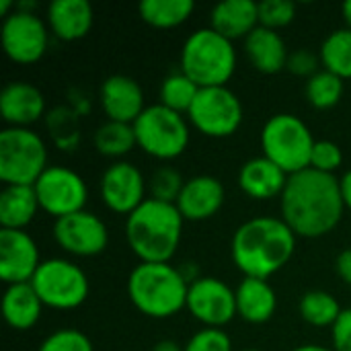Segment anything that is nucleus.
Listing matches in <instances>:
<instances>
[{
	"mask_svg": "<svg viewBox=\"0 0 351 351\" xmlns=\"http://www.w3.org/2000/svg\"><path fill=\"white\" fill-rule=\"evenodd\" d=\"M296 239L294 230L282 218H251L234 230L230 257L245 278L269 280L294 257Z\"/></svg>",
	"mask_w": 351,
	"mask_h": 351,
	"instance_id": "2",
	"label": "nucleus"
},
{
	"mask_svg": "<svg viewBox=\"0 0 351 351\" xmlns=\"http://www.w3.org/2000/svg\"><path fill=\"white\" fill-rule=\"evenodd\" d=\"M280 206L282 220L302 239H321L333 232L346 212L339 179L315 169L290 175Z\"/></svg>",
	"mask_w": 351,
	"mask_h": 351,
	"instance_id": "1",
	"label": "nucleus"
},
{
	"mask_svg": "<svg viewBox=\"0 0 351 351\" xmlns=\"http://www.w3.org/2000/svg\"><path fill=\"white\" fill-rule=\"evenodd\" d=\"M0 41L10 62L29 66L45 56L49 45V27L33 10L14 8L12 14L2 19Z\"/></svg>",
	"mask_w": 351,
	"mask_h": 351,
	"instance_id": "11",
	"label": "nucleus"
},
{
	"mask_svg": "<svg viewBox=\"0 0 351 351\" xmlns=\"http://www.w3.org/2000/svg\"><path fill=\"white\" fill-rule=\"evenodd\" d=\"M93 144L97 152L107 158H121L138 146L134 125L119 121H105L99 125L93 136Z\"/></svg>",
	"mask_w": 351,
	"mask_h": 351,
	"instance_id": "29",
	"label": "nucleus"
},
{
	"mask_svg": "<svg viewBox=\"0 0 351 351\" xmlns=\"http://www.w3.org/2000/svg\"><path fill=\"white\" fill-rule=\"evenodd\" d=\"M290 175L284 173L276 162L269 158L255 156L249 158L239 171V187L241 191L257 202H267L274 197H282Z\"/></svg>",
	"mask_w": 351,
	"mask_h": 351,
	"instance_id": "20",
	"label": "nucleus"
},
{
	"mask_svg": "<svg viewBox=\"0 0 351 351\" xmlns=\"http://www.w3.org/2000/svg\"><path fill=\"white\" fill-rule=\"evenodd\" d=\"M95 12L88 0H53L47 6L45 23L60 41H78L88 35Z\"/></svg>",
	"mask_w": 351,
	"mask_h": 351,
	"instance_id": "21",
	"label": "nucleus"
},
{
	"mask_svg": "<svg viewBox=\"0 0 351 351\" xmlns=\"http://www.w3.org/2000/svg\"><path fill=\"white\" fill-rule=\"evenodd\" d=\"M43 313V302L33 290L31 282L6 286L2 296V315L8 327L16 331L33 329Z\"/></svg>",
	"mask_w": 351,
	"mask_h": 351,
	"instance_id": "25",
	"label": "nucleus"
},
{
	"mask_svg": "<svg viewBox=\"0 0 351 351\" xmlns=\"http://www.w3.org/2000/svg\"><path fill=\"white\" fill-rule=\"evenodd\" d=\"M183 222L175 204L148 197L125 218V241L140 263H169L181 245Z\"/></svg>",
	"mask_w": 351,
	"mask_h": 351,
	"instance_id": "3",
	"label": "nucleus"
},
{
	"mask_svg": "<svg viewBox=\"0 0 351 351\" xmlns=\"http://www.w3.org/2000/svg\"><path fill=\"white\" fill-rule=\"evenodd\" d=\"M298 311H300V317H302L304 323H308L313 327H319V329H325V327L335 325V321L339 319L343 308H341L339 300L331 292L308 290L300 298Z\"/></svg>",
	"mask_w": 351,
	"mask_h": 351,
	"instance_id": "30",
	"label": "nucleus"
},
{
	"mask_svg": "<svg viewBox=\"0 0 351 351\" xmlns=\"http://www.w3.org/2000/svg\"><path fill=\"white\" fill-rule=\"evenodd\" d=\"M185 351H232V339L224 329L204 327L189 337Z\"/></svg>",
	"mask_w": 351,
	"mask_h": 351,
	"instance_id": "38",
	"label": "nucleus"
},
{
	"mask_svg": "<svg viewBox=\"0 0 351 351\" xmlns=\"http://www.w3.org/2000/svg\"><path fill=\"white\" fill-rule=\"evenodd\" d=\"M333 351H351V308H343L331 327Z\"/></svg>",
	"mask_w": 351,
	"mask_h": 351,
	"instance_id": "40",
	"label": "nucleus"
},
{
	"mask_svg": "<svg viewBox=\"0 0 351 351\" xmlns=\"http://www.w3.org/2000/svg\"><path fill=\"white\" fill-rule=\"evenodd\" d=\"M224 197H226V191L218 177L195 175L185 181L175 206L181 212L183 220L204 222V220L214 218L222 210Z\"/></svg>",
	"mask_w": 351,
	"mask_h": 351,
	"instance_id": "18",
	"label": "nucleus"
},
{
	"mask_svg": "<svg viewBox=\"0 0 351 351\" xmlns=\"http://www.w3.org/2000/svg\"><path fill=\"white\" fill-rule=\"evenodd\" d=\"M296 16V4L290 0H263L259 2V25L280 31Z\"/></svg>",
	"mask_w": 351,
	"mask_h": 351,
	"instance_id": "35",
	"label": "nucleus"
},
{
	"mask_svg": "<svg viewBox=\"0 0 351 351\" xmlns=\"http://www.w3.org/2000/svg\"><path fill=\"white\" fill-rule=\"evenodd\" d=\"M185 308L204 327L222 329L237 317V292L220 278L204 276L189 284Z\"/></svg>",
	"mask_w": 351,
	"mask_h": 351,
	"instance_id": "13",
	"label": "nucleus"
},
{
	"mask_svg": "<svg viewBox=\"0 0 351 351\" xmlns=\"http://www.w3.org/2000/svg\"><path fill=\"white\" fill-rule=\"evenodd\" d=\"M210 27L234 41L251 35L259 27V2L253 0H224L210 12Z\"/></svg>",
	"mask_w": 351,
	"mask_h": 351,
	"instance_id": "23",
	"label": "nucleus"
},
{
	"mask_svg": "<svg viewBox=\"0 0 351 351\" xmlns=\"http://www.w3.org/2000/svg\"><path fill=\"white\" fill-rule=\"evenodd\" d=\"M245 53L251 66L261 74H278L286 70L288 56H290L280 31H274L261 25L251 35H247Z\"/></svg>",
	"mask_w": 351,
	"mask_h": 351,
	"instance_id": "24",
	"label": "nucleus"
},
{
	"mask_svg": "<svg viewBox=\"0 0 351 351\" xmlns=\"http://www.w3.org/2000/svg\"><path fill=\"white\" fill-rule=\"evenodd\" d=\"M39 199L33 185H4L0 193V226L25 230L39 212Z\"/></svg>",
	"mask_w": 351,
	"mask_h": 351,
	"instance_id": "26",
	"label": "nucleus"
},
{
	"mask_svg": "<svg viewBox=\"0 0 351 351\" xmlns=\"http://www.w3.org/2000/svg\"><path fill=\"white\" fill-rule=\"evenodd\" d=\"M33 189L37 193L39 208L56 220L82 212L88 202L86 181L76 171L60 165H49Z\"/></svg>",
	"mask_w": 351,
	"mask_h": 351,
	"instance_id": "12",
	"label": "nucleus"
},
{
	"mask_svg": "<svg viewBox=\"0 0 351 351\" xmlns=\"http://www.w3.org/2000/svg\"><path fill=\"white\" fill-rule=\"evenodd\" d=\"M321 66L323 70L350 80L351 78V29L343 27L325 37L321 43Z\"/></svg>",
	"mask_w": 351,
	"mask_h": 351,
	"instance_id": "28",
	"label": "nucleus"
},
{
	"mask_svg": "<svg viewBox=\"0 0 351 351\" xmlns=\"http://www.w3.org/2000/svg\"><path fill=\"white\" fill-rule=\"evenodd\" d=\"M185 181L187 179H183L177 169H173V167H160L150 177V183H148L150 197L152 199H158V202L175 204L177 197L181 195V189H183Z\"/></svg>",
	"mask_w": 351,
	"mask_h": 351,
	"instance_id": "34",
	"label": "nucleus"
},
{
	"mask_svg": "<svg viewBox=\"0 0 351 351\" xmlns=\"http://www.w3.org/2000/svg\"><path fill=\"white\" fill-rule=\"evenodd\" d=\"M39 265V247L27 230H0V278L6 286L31 282Z\"/></svg>",
	"mask_w": 351,
	"mask_h": 351,
	"instance_id": "16",
	"label": "nucleus"
},
{
	"mask_svg": "<svg viewBox=\"0 0 351 351\" xmlns=\"http://www.w3.org/2000/svg\"><path fill=\"white\" fill-rule=\"evenodd\" d=\"M134 132L138 148L158 160H175L189 146V119L160 103L144 109L134 121Z\"/></svg>",
	"mask_w": 351,
	"mask_h": 351,
	"instance_id": "8",
	"label": "nucleus"
},
{
	"mask_svg": "<svg viewBox=\"0 0 351 351\" xmlns=\"http://www.w3.org/2000/svg\"><path fill=\"white\" fill-rule=\"evenodd\" d=\"M152 351H185V348H181L177 341H173V339H162V341H158Z\"/></svg>",
	"mask_w": 351,
	"mask_h": 351,
	"instance_id": "43",
	"label": "nucleus"
},
{
	"mask_svg": "<svg viewBox=\"0 0 351 351\" xmlns=\"http://www.w3.org/2000/svg\"><path fill=\"white\" fill-rule=\"evenodd\" d=\"M315 142L317 140L313 138L311 128L292 113L271 115L261 130L263 156L288 175L311 169Z\"/></svg>",
	"mask_w": 351,
	"mask_h": 351,
	"instance_id": "6",
	"label": "nucleus"
},
{
	"mask_svg": "<svg viewBox=\"0 0 351 351\" xmlns=\"http://www.w3.org/2000/svg\"><path fill=\"white\" fill-rule=\"evenodd\" d=\"M199 93V86L187 76L183 74L181 70L179 72H171L169 76L162 78L160 82V88H158V103L181 113V115H187L195 97Z\"/></svg>",
	"mask_w": 351,
	"mask_h": 351,
	"instance_id": "31",
	"label": "nucleus"
},
{
	"mask_svg": "<svg viewBox=\"0 0 351 351\" xmlns=\"http://www.w3.org/2000/svg\"><path fill=\"white\" fill-rule=\"evenodd\" d=\"M37 351H95V348L82 331L58 329L41 341Z\"/></svg>",
	"mask_w": 351,
	"mask_h": 351,
	"instance_id": "36",
	"label": "nucleus"
},
{
	"mask_svg": "<svg viewBox=\"0 0 351 351\" xmlns=\"http://www.w3.org/2000/svg\"><path fill=\"white\" fill-rule=\"evenodd\" d=\"M243 351H259V350H243Z\"/></svg>",
	"mask_w": 351,
	"mask_h": 351,
	"instance_id": "47",
	"label": "nucleus"
},
{
	"mask_svg": "<svg viewBox=\"0 0 351 351\" xmlns=\"http://www.w3.org/2000/svg\"><path fill=\"white\" fill-rule=\"evenodd\" d=\"M237 62L232 41L212 27L193 31L181 47V72L199 88L226 86L237 70Z\"/></svg>",
	"mask_w": 351,
	"mask_h": 351,
	"instance_id": "5",
	"label": "nucleus"
},
{
	"mask_svg": "<svg viewBox=\"0 0 351 351\" xmlns=\"http://www.w3.org/2000/svg\"><path fill=\"white\" fill-rule=\"evenodd\" d=\"M78 111L70 107H58L51 113H47V130L53 138V142L62 150H74L78 144Z\"/></svg>",
	"mask_w": 351,
	"mask_h": 351,
	"instance_id": "33",
	"label": "nucleus"
},
{
	"mask_svg": "<svg viewBox=\"0 0 351 351\" xmlns=\"http://www.w3.org/2000/svg\"><path fill=\"white\" fill-rule=\"evenodd\" d=\"M341 14H343L346 27H348V29H351V0L350 2H346V4L341 6Z\"/></svg>",
	"mask_w": 351,
	"mask_h": 351,
	"instance_id": "45",
	"label": "nucleus"
},
{
	"mask_svg": "<svg viewBox=\"0 0 351 351\" xmlns=\"http://www.w3.org/2000/svg\"><path fill=\"white\" fill-rule=\"evenodd\" d=\"M339 187H341V197H343L346 210L351 212V169L339 179Z\"/></svg>",
	"mask_w": 351,
	"mask_h": 351,
	"instance_id": "42",
	"label": "nucleus"
},
{
	"mask_svg": "<svg viewBox=\"0 0 351 351\" xmlns=\"http://www.w3.org/2000/svg\"><path fill=\"white\" fill-rule=\"evenodd\" d=\"M292 351H333V350H329V348H325V346L306 343V346H300V348H296V350H292Z\"/></svg>",
	"mask_w": 351,
	"mask_h": 351,
	"instance_id": "46",
	"label": "nucleus"
},
{
	"mask_svg": "<svg viewBox=\"0 0 351 351\" xmlns=\"http://www.w3.org/2000/svg\"><path fill=\"white\" fill-rule=\"evenodd\" d=\"M193 10V0H142L138 4L140 19L154 29H175L183 25Z\"/></svg>",
	"mask_w": 351,
	"mask_h": 351,
	"instance_id": "27",
	"label": "nucleus"
},
{
	"mask_svg": "<svg viewBox=\"0 0 351 351\" xmlns=\"http://www.w3.org/2000/svg\"><path fill=\"white\" fill-rule=\"evenodd\" d=\"M101 109L107 121L132 123L144 113V90L140 82L125 74H111L103 80L99 90Z\"/></svg>",
	"mask_w": 351,
	"mask_h": 351,
	"instance_id": "17",
	"label": "nucleus"
},
{
	"mask_svg": "<svg viewBox=\"0 0 351 351\" xmlns=\"http://www.w3.org/2000/svg\"><path fill=\"white\" fill-rule=\"evenodd\" d=\"M187 119L208 138H228L243 125L245 109L237 93L228 86H208L199 88Z\"/></svg>",
	"mask_w": 351,
	"mask_h": 351,
	"instance_id": "10",
	"label": "nucleus"
},
{
	"mask_svg": "<svg viewBox=\"0 0 351 351\" xmlns=\"http://www.w3.org/2000/svg\"><path fill=\"white\" fill-rule=\"evenodd\" d=\"M189 282L171 263H138L128 276V296L138 313L150 319H171L187 304Z\"/></svg>",
	"mask_w": 351,
	"mask_h": 351,
	"instance_id": "4",
	"label": "nucleus"
},
{
	"mask_svg": "<svg viewBox=\"0 0 351 351\" xmlns=\"http://www.w3.org/2000/svg\"><path fill=\"white\" fill-rule=\"evenodd\" d=\"M335 271L341 282L351 286V249H343L335 259Z\"/></svg>",
	"mask_w": 351,
	"mask_h": 351,
	"instance_id": "41",
	"label": "nucleus"
},
{
	"mask_svg": "<svg viewBox=\"0 0 351 351\" xmlns=\"http://www.w3.org/2000/svg\"><path fill=\"white\" fill-rule=\"evenodd\" d=\"M53 241L68 255L97 257L109 245V230L97 214L82 210L53 222Z\"/></svg>",
	"mask_w": 351,
	"mask_h": 351,
	"instance_id": "14",
	"label": "nucleus"
},
{
	"mask_svg": "<svg viewBox=\"0 0 351 351\" xmlns=\"http://www.w3.org/2000/svg\"><path fill=\"white\" fill-rule=\"evenodd\" d=\"M343 165V150L337 142L331 140H317L311 156V169L333 175Z\"/></svg>",
	"mask_w": 351,
	"mask_h": 351,
	"instance_id": "37",
	"label": "nucleus"
},
{
	"mask_svg": "<svg viewBox=\"0 0 351 351\" xmlns=\"http://www.w3.org/2000/svg\"><path fill=\"white\" fill-rule=\"evenodd\" d=\"M99 191L103 204L111 212L125 216H130L148 199V183L142 171L128 160H115L105 169L99 183Z\"/></svg>",
	"mask_w": 351,
	"mask_h": 351,
	"instance_id": "15",
	"label": "nucleus"
},
{
	"mask_svg": "<svg viewBox=\"0 0 351 351\" xmlns=\"http://www.w3.org/2000/svg\"><path fill=\"white\" fill-rule=\"evenodd\" d=\"M0 115L8 128H31L45 115V97L31 82H8L0 93Z\"/></svg>",
	"mask_w": 351,
	"mask_h": 351,
	"instance_id": "19",
	"label": "nucleus"
},
{
	"mask_svg": "<svg viewBox=\"0 0 351 351\" xmlns=\"http://www.w3.org/2000/svg\"><path fill=\"white\" fill-rule=\"evenodd\" d=\"M12 8H16V4L12 0H0V16L2 19H6L8 14H12L14 12Z\"/></svg>",
	"mask_w": 351,
	"mask_h": 351,
	"instance_id": "44",
	"label": "nucleus"
},
{
	"mask_svg": "<svg viewBox=\"0 0 351 351\" xmlns=\"http://www.w3.org/2000/svg\"><path fill=\"white\" fill-rule=\"evenodd\" d=\"M31 286L41 298L43 306L53 311L78 308L86 302L90 292L84 269L62 257L41 261L37 274L31 280Z\"/></svg>",
	"mask_w": 351,
	"mask_h": 351,
	"instance_id": "9",
	"label": "nucleus"
},
{
	"mask_svg": "<svg viewBox=\"0 0 351 351\" xmlns=\"http://www.w3.org/2000/svg\"><path fill=\"white\" fill-rule=\"evenodd\" d=\"M319 66H321V58L315 56L311 49H296L288 56L286 70H290L296 76H304L308 80L319 72Z\"/></svg>",
	"mask_w": 351,
	"mask_h": 351,
	"instance_id": "39",
	"label": "nucleus"
},
{
	"mask_svg": "<svg viewBox=\"0 0 351 351\" xmlns=\"http://www.w3.org/2000/svg\"><path fill=\"white\" fill-rule=\"evenodd\" d=\"M343 93H346V80L327 70H319L304 84L306 101L321 111L333 109L343 99Z\"/></svg>",
	"mask_w": 351,
	"mask_h": 351,
	"instance_id": "32",
	"label": "nucleus"
},
{
	"mask_svg": "<svg viewBox=\"0 0 351 351\" xmlns=\"http://www.w3.org/2000/svg\"><path fill=\"white\" fill-rule=\"evenodd\" d=\"M237 317L251 325H263L278 311V294L267 280L243 278L237 286Z\"/></svg>",
	"mask_w": 351,
	"mask_h": 351,
	"instance_id": "22",
	"label": "nucleus"
},
{
	"mask_svg": "<svg viewBox=\"0 0 351 351\" xmlns=\"http://www.w3.org/2000/svg\"><path fill=\"white\" fill-rule=\"evenodd\" d=\"M47 144L31 128L0 132V181L4 185H35L47 169Z\"/></svg>",
	"mask_w": 351,
	"mask_h": 351,
	"instance_id": "7",
	"label": "nucleus"
}]
</instances>
